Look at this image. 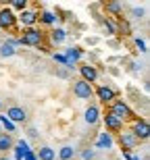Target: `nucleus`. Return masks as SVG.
<instances>
[{
	"label": "nucleus",
	"instance_id": "obj_1",
	"mask_svg": "<svg viewBox=\"0 0 150 160\" xmlns=\"http://www.w3.org/2000/svg\"><path fill=\"white\" fill-rule=\"evenodd\" d=\"M108 112H113L115 117H117L119 121H123V123H125V121H133V117H136V114H133V110L127 106L123 100L111 102V110H108Z\"/></svg>",
	"mask_w": 150,
	"mask_h": 160
},
{
	"label": "nucleus",
	"instance_id": "obj_2",
	"mask_svg": "<svg viewBox=\"0 0 150 160\" xmlns=\"http://www.w3.org/2000/svg\"><path fill=\"white\" fill-rule=\"evenodd\" d=\"M44 42V33L38 27H29L23 31V36L19 38V46H40Z\"/></svg>",
	"mask_w": 150,
	"mask_h": 160
},
{
	"label": "nucleus",
	"instance_id": "obj_3",
	"mask_svg": "<svg viewBox=\"0 0 150 160\" xmlns=\"http://www.w3.org/2000/svg\"><path fill=\"white\" fill-rule=\"evenodd\" d=\"M100 117H102V123H104V131H108L111 135H113V133L123 131V121H119L113 112H108V110H106V112L100 114Z\"/></svg>",
	"mask_w": 150,
	"mask_h": 160
},
{
	"label": "nucleus",
	"instance_id": "obj_4",
	"mask_svg": "<svg viewBox=\"0 0 150 160\" xmlns=\"http://www.w3.org/2000/svg\"><path fill=\"white\" fill-rule=\"evenodd\" d=\"M117 142H119L121 150H125V152H129V150H133L136 146H138V139H136V135L132 133V129H123L119 131V137H117Z\"/></svg>",
	"mask_w": 150,
	"mask_h": 160
},
{
	"label": "nucleus",
	"instance_id": "obj_5",
	"mask_svg": "<svg viewBox=\"0 0 150 160\" xmlns=\"http://www.w3.org/2000/svg\"><path fill=\"white\" fill-rule=\"evenodd\" d=\"M132 133L136 135L138 142H146L150 137V127H148V121L146 119H133V129Z\"/></svg>",
	"mask_w": 150,
	"mask_h": 160
},
{
	"label": "nucleus",
	"instance_id": "obj_6",
	"mask_svg": "<svg viewBox=\"0 0 150 160\" xmlns=\"http://www.w3.org/2000/svg\"><path fill=\"white\" fill-rule=\"evenodd\" d=\"M73 94L77 96L79 100H90L92 96H94V88H92L90 83H85L84 79H77V81L73 83Z\"/></svg>",
	"mask_w": 150,
	"mask_h": 160
},
{
	"label": "nucleus",
	"instance_id": "obj_7",
	"mask_svg": "<svg viewBox=\"0 0 150 160\" xmlns=\"http://www.w3.org/2000/svg\"><path fill=\"white\" fill-rule=\"evenodd\" d=\"M94 94L98 96V100H100L102 104H111V102L117 100V92H115L113 88H108V85H98V88L94 89Z\"/></svg>",
	"mask_w": 150,
	"mask_h": 160
},
{
	"label": "nucleus",
	"instance_id": "obj_8",
	"mask_svg": "<svg viewBox=\"0 0 150 160\" xmlns=\"http://www.w3.org/2000/svg\"><path fill=\"white\" fill-rule=\"evenodd\" d=\"M15 23H17V15L13 12V8H8V6L0 8V27L11 29V27H15Z\"/></svg>",
	"mask_w": 150,
	"mask_h": 160
},
{
	"label": "nucleus",
	"instance_id": "obj_9",
	"mask_svg": "<svg viewBox=\"0 0 150 160\" xmlns=\"http://www.w3.org/2000/svg\"><path fill=\"white\" fill-rule=\"evenodd\" d=\"M4 117L11 121L13 125H17V123H25V119H27V112H25L21 106H11L8 110H6Z\"/></svg>",
	"mask_w": 150,
	"mask_h": 160
},
{
	"label": "nucleus",
	"instance_id": "obj_10",
	"mask_svg": "<svg viewBox=\"0 0 150 160\" xmlns=\"http://www.w3.org/2000/svg\"><path fill=\"white\" fill-rule=\"evenodd\" d=\"M65 58H67V69H73V67L79 62V58H81V48L77 46H71V48H67L65 50Z\"/></svg>",
	"mask_w": 150,
	"mask_h": 160
},
{
	"label": "nucleus",
	"instance_id": "obj_11",
	"mask_svg": "<svg viewBox=\"0 0 150 160\" xmlns=\"http://www.w3.org/2000/svg\"><path fill=\"white\" fill-rule=\"evenodd\" d=\"M113 143H115L113 135H111L108 131H102V133H98L94 146H96V150H111V148H113Z\"/></svg>",
	"mask_w": 150,
	"mask_h": 160
},
{
	"label": "nucleus",
	"instance_id": "obj_12",
	"mask_svg": "<svg viewBox=\"0 0 150 160\" xmlns=\"http://www.w3.org/2000/svg\"><path fill=\"white\" fill-rule=\"evenodd\" d=\"M79 73H81V79H84L85 83H96L98 79V71H96V67H92V65H81L79 67Z\"/></svg>",
	"mask_w": 150,
	"mask_h": 160
},
{
	"label": "nucleus",
	"instance_id": "obj_13",
	"mask_svg": "<svg viewBox=\"0 0 150 160\" xmlns=\"http://www.w3.org/2000/svg\"><path fill=\"white\" fill-rule=\"evenodd\" d=\"M19 21L23 23V27H36V23H38V12L36 11H21L19 12Z\"/></svg>",
	"mask_w": 150,
	"mask_h": 160
},
{
	"label": "nucleus",
	"instance_id": "obj_14",
	"mask_svg": "<svg viewBox=\"0 0 150 160\" xmlns=\"http://www.w3.org/2000/svg\"><path fill=\"white\" fill-rule=\"evenodd\" d=\"M84 121L88 125H96L98 121H100V110H98V106H88V108H85Z\"/></svg>",
	"mask_w": 150,
	"mask_h": 160
},
{
	"label": "nucleus",
	"instance_id": "obj_15",
	"mask_svg": "<svg viewBox=\"0 0 150 160\" xmlns=\"http://www.w3.org/2000/svg\"><path fill=\"white\" fill-rule=\"evenodd\" d=\"M13 150H15V160H23V156L29 152V146H27L25 139H19V142H15Z\"/></svg>",
	"mask_w": 150,
	"mask_h": 160
},
{
	"label": "nucleus",
	"instance_id": "obj_16",
	"mask_svg": "<svg viewBox=\"0 0 150 160\" xmlns=\"http://www.w3.org/2000/svg\"><path fill=\"white\" fill-rule=\"evenodd\" d=\"M38 160H56V152H54L50 146H42V148L36 152Z\"/></svg>",
	"mask_w": 150,
	"mask_h": 160
},
{
	"label": "nucleus",
	"instance_id": "obj_17",
	"mask_svg": "<svg viewBox=\"0 0 150 160\" xmlns=\"http://www.w3.org/2000/svg\"><path fill=\"white\" fill-rule=\"evenodd\" d=\"M13 146H15L13 135H11V133H2V135H0V154H4V152L13 150Z\"/></svg>",
	"mask_w": 150,
	"mask_h": 160
},
{
	"label": "nucleus",
	"instance_id": "obj_18",
	"mask_svg": "<svg viewBox=\"0 0 150 160\" xmlns=\"http://www.w3.org/2000/svg\"><path fill=\"white\" fill-rule=\"evenodd\" d=\"M50 40H52V44H63V42L67 40V31L63 29V27H56V29H52V33H50Z\"/></svg>",
	"mask_w": 150,
	"mask_h": 160
},
{
	"label": "nucleus",
	"instance_id": "obj_19",
	"mask_svg": "<svg viewBox=\"0 0 150 160\" xmlns=\"http://www.w3.org/2000/svg\"><path fill=\"white\" fill-rule=\"evenodd\" d=\"M75 158V150L71 146H63L59 150V160H73Z\"/></svg>",
	"mask_w": 150,
	"mask_h": 160
},
{
	"label": "nucleus",
	"instance_id": "obj_20",
	"mask_svg": "<svg viewBox=\"0 0 150 160\" xmlns=\"http://www.w3.org/2000/svg\"><path fill=\"white\" fill-rule=\"evenodd\" d=\"M15 52H17V50H15V46H13L11 42L0 44V56H2V58H8V56H13Z\"/></svg>",
	"mask_w": 150,
	"mask_h": 160
},
{
	"label": "nucleus",
	"instance_id": "obj_21",
	"mask_svg": "<svg viewBox=\"0 0 150 160\" xmlns=\"http://www.w3.org/2000/svg\"><path fill=\"white\" fill-rule=\"evenodd\" d=\"M38 19H40L44 25H54V23H56V15H54L52 11H44Z\"/></svg>",
	"mask_w": 150,
	"mask_h": 160
},
{
	"label": "nucleus",
	"instance_id": "obj_22",
	"mask_svg": "<svg viewBox=\"0 0 150 160\" xmlns=\"http://www.w3.org/2000/svg\"><path fill=\"white\" fill-rule=\"evenodd\" d=\"M0 123H2V127H4L6 131H8V133H15V127H17V125H13L11 121L6 119L4 114H0Z\"/></svg>",
	"mask_w": 150,
	"mask_h": 160
},
{
	"label": "nucleus",
	"instance_id": "obj_23",
	"mask_svg": "<svg viewBox=\"0 0 150 160\" xmlns=\"http://www.w3.org/2000/svg\"><path fill=\"white\" fill-rule=\"evenodd\" d=\"M13 8L15 11H27V0H15L13 2Z\"/></svg>",
	"mask_w": 150,
	"mask_h": 160
},
{
	"label": "nucleus",
	"instance_id": "obj_24",
	"mask_svg": "<svg viewBox=\"0 0 150 160\" xmlns=\"http://www.w3.org/2000/svg\"><path fill=\"white\" fill-rule=\"evenodd\" d=\"M102 27H104V31H106V33H111V36H113L115 31H117V29H115V25L111 23L108 19H104V21H102Z\"/></svg>",
	"mask_w": 150,
	"mask_h": 160
},
{
	"label": "nucleus",
	"instance_id": "obj_25",
	"mask_svg": "<svg viewBox=\"0 0 150 160\" xmlns=\"http://www.w3.org/2000/svg\"><path fill=\"white\" fill-rule=\"evenodd\" d=\"M106 11H111V12H117V15H119V12L123 11V8H121V4H119V2H111V4H106Z\"/></svg>",
	"mask_w": 150,
	"mask_h": 160
},
{
	"label": "nucleus",
	"instance_id": "obj_26",
	"mask_svg": "<svg viewBox=\"0 0 150 160\" xmlns=\"http://www.w3.org/2000/svg\"><path fill=\"white\" fill-rule=\"evenodd\" d=\"M136 48H138L140 52H146V42L140 40V38H136Z\"/></svg>",
	"mask_w": 150,
	"mask_h": 160
},
{
	"label": "nucleus",
	"instance_id": "obj_27",
	"mask_svg": "<svg viewBox=\"0 0 150 160\" xmlns=\"http://www.w3.org/2000/svg\"><path fill=\"white\" fill-rule=\"evenodd\" d=\"M56 62H60V65H67V58H65V54H54L52 56Z\"/></svg>",
	"mask_w": 150,
	"mask_h": 160
},
{
	"label": "nucleus",
	"instance_id": "obj_28",
	"mask_svg": "<svg viewBox=\"0 0 150 160\" xmlns=\"http://www.w3.org/2000/svg\"><path fill=\"white\" fill-rule=\"evenodd\" d=\"M23 160H38V158H36V152H31V150H29V152L23 156Z\"/></svg>",
	"mask_w": 150,
	"mask_h": 160
},
{
	"label": "nucleus",
	"instance_id": "obj_29",
	"mask_svg": "<svg viewBox=\"0 0 150 160\" xmlns=\"http://www.w3.org/2000/svg\"><path fill=\"white\" fill-rule=\"evenodd\" d=\"M94 158V152H92V150H85L84 152V160H92Z\"/></svg>",
	"mask_w": 150,
	"mask_h": 160
},
{
	"label": "nucleus",
	"instance_id": "obj_30",
	"mask_svg": "<svg viewBox=\"0 0 150 160\" xmlns=\"http://www.w3.org/2000/svg\"><path fill=\"white\" fill-rule=\"evenodd\" d=\"M133 15H136V17H142V15H144V11H142V8H133Z\"/></svg>",
	"mask_w": 150,
	"mask_h": 160
},
{
	"label": "nucleus",
	"instance_id": "obj_31",
	"mask_svg": "<svg viewBox=\"0 0 150 160\" xmlns=\"http://www.w3.org/2000/svg\"><path fill=\"white\" fill-rule=\"evenodd\" d=\"M132 158H133L132 152H123V160H132Z\"/></svg>",
	"mask_w": 150,
	"mask_h": 160
},
{
	"label": "nucleus",
	"instance_id": "obj_32",
	"mask_svg": "<svg viewBox=\"0 0 150 160\" xmlns=\"http://www.w3.org/2000/svg\"><path fill=\"white\" fill-rule=\"evenodd\" d=\"M132 160H142V158H140V156H133V158Z\"/></svg>",
	"mask_w": 150,
	"mask_h": 160
},
{
	"label": "nucleus",
	"instance_id": "obj_33",
	"mask_svg": "<svg viewBox=\"0 0 150 160\" xmlns=\"http://www.w3.org/2000/svg\"><path fill=\"white\" fill-rule=\"evenodd\" d=\"M0 160H8V158H6V156H2V158H0Z\"/></svg>",
	"mask_w": 150,
	"mask_h": 160
},
{
	"label": "nucleus",
	"instance_id": "obj_34",
	"mask_svg": "<svg viewBox=\"0 0 150 160\" xmlns=\"http://www.w3.org/2000/svg\"><path fill=\"white\" fill-rule=\"evenodd\" d=\"M2 133H4V131H2V127H0V135H2Z\"/></svg>",
	"mask_w": 150,
	"mask_h": 160
},
{
	"label": "nucleus",
	"instance_id": "obj_35",
	"mask_svg": "<svg viewBox=\"0 0 150 160\" xmlns=\"http://www.w3.org/2000/svg\"><path fill=\"white\" fill-rule=\"evenodd\" d=\"M0 108H2V102H0Z\"/></svg>",
	"mask_w": 150,
	"mask_h": 160
}]
</instances>
